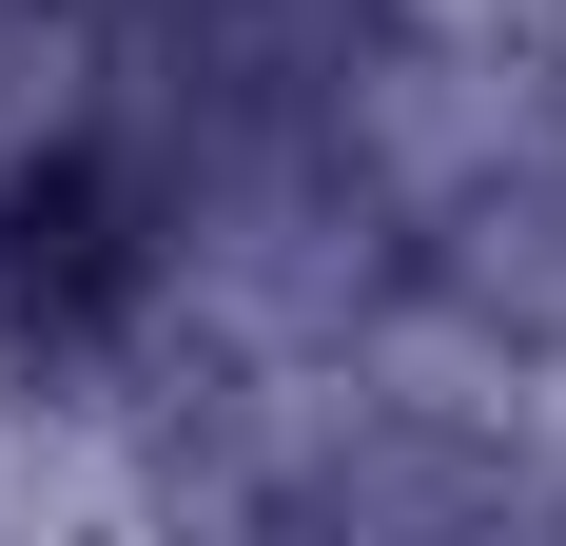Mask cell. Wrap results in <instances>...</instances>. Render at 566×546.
<instances>
[{
    "instance_id": "1",
    "label": "cell",
    "mask_w": 566,
    "mask_h": 546,
    "mask_svg": "<svg viewBox=\"0 0 566 546\" xmlns=\"http://www.w3.org/2000/svg\"><path fill=\"white\" fill-rule=\"evenodd\" d=\"M137 216H117V176L98 157H40V176H0V351H98L117 313H137Z\"/></svg>"
}]
</instances>
